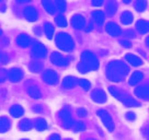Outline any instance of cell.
I'll return each instance as SVG.
<instances>
[{
	"label": "cell",
	"instance_id": "6da1fadb",
	"mask_svg": "<svg viewBox=\"0 0 149 140\" xmlns=\"http://www.w3.org/2000/svg\"><path fill=\"white\" fill-rule=\"evenodd\" d=\"M128 66L122 60H112L107 66V78L113 82H120L124 80L128 75Z\"/></svg>",
	"mask_w": 149,
	"mask_h": 140
},
{
	"label": "cell",
	"instance_id": "7a4b0ae2",
	"mask_svg": "<svg viewBox=\"0 0 149 140\" xmlns=\"http://www.w3.org/2000/svg\"><path fill=\"white\" fill-rule=\"evenodd\" d=\"M81 60L78 64L77 68L81 73H87L91 70H97L100 66L98 57L95 56L93 53L89 51H84L81 54Z\"/></svg>",
	"mask_w": 149,
	"mask_h": 140
},
{
	"label": "cell",
	"instance_id": "3957f363",
	"mask_svg": "<svg viewBox=\"0 0 149 140\" xmlns=\"http://www.w3.org/2000/svg\"><path fill=\"white\" fill-rule=\"evenodd\" d=\"M55 42H56V46L58 47L61 51H67V53L74 51V40H72V37L70 36L69 34H67V33H64V32L58 33V34L56 35Z\"/></svg>",
	"mask_w": 149,
	"mask_h": 140
},
{
	"label": "cell",
	"instance_id": "277c9868",
	"mask_svg": "<svg viewBox=\"0 0 149 140\" xmlns=\"http://www.w3.org/2000/svg\"><path fill=\"white\" fill-rule=\"evenodd\" d=\"M59 118H61V123H63V126L65 128H74V123L72 121V117H71V113L70 110L68 107H64L61 112L58 113Z\"/></svg>",
	"mask_w": 149,
	"mask_h": 140
},
{
	"label": "cell",
	"instance_id": "5b68a950",
	"mask_svg": "<svg viewBox=\"0 0 149 140\" xmlns=\"http://www.w3.org/2000/svg\"><path fill=\"white\" fill-rule=\"evenodd\" d=\"M97 114H98V116L100 117V119H101L102 123L104 124V126L107 128V130L109 131L114 130V123H113V119H112L111 115H110L105 110H99Z\"/></svg>",
	"mask_w": 149,
	"mask_h": 140
},
{
	"label": "cell",
	"instance_id": "8992f818",
	"mask_svg": "<svg viewBox=\"0 0 149 140\" xmlns=\"http://www.w3.org/2000/svg\"><path fill=\"white\" fill-rule=\"evenodd\" d=\"M47 54L46 47L42 43L35 42L32 46V56L35 58H44Z\"/></svg>",
	"mask_w": 149,
	"mask_h": 140
},
{
	"label": "cell",
	"instance_id": "52a82bcc",
	"mask_svg": "<svg viewBox=\"0 0 149 140\" xmlns=\"http://www.w3.org/2000/svg\"><path fill=\"white\" fill-rule=\"evenodd\" d=\"M51 61L54 65L58 66V67H65L69 64V58L64 57L63 55L58 54L57 51H54L51 55Z\"/></svg>",
	"mask_w": 149,
	"mask_h": 140
},
{
	"label": "cell",
	"instance_id": "ba28073f",
	"mask_svg": "<svg viewBox=\"0 0 149 140\" xmlns=\"http://www.w3.org/2000/svg\"><path fill=\"white\" fill-rule=\"evenodd\" d=\"M42 77L44 82L47 84H56L58 82V75H57V72L52 69L45 70L43 72Z\"/></svg>",
	"mask_w": 149,
	"mask_h": 140
},
{
	"label": "cell",
	"instance_id": "9c48e42d",
	"mask_svg": "<svg viewBox=\"0 0 149 140\" xmlns=\"http://www.w3.org/2000/svg\"><path fill=\"white\" fill-rule=\"evenodd\" d=\"M23 14L24 17H25V19L28 20V21H30V22H34L38 18L37 10L34 7H25L23 10Z\"/></svg>",
	"mask_w": 149,
	"mask_h": 140
},
{
	"label": "cell",
	"instance_id": "30bf717a",
	"mask_svg": "<svg viewBox=\"0 0 149 140\" xmlns=\"http://www.w3.org/2000/svg\"><path fill=\"white\" fill-rule=\"evenodd\" d=\"M8 79L11 81V82H19L20 80L22 79V77H23V72H22V70L19 69V68H12V69H10L8 71Z\"/></svg>",
	"mask_w": 149,
	"mask_h": 140
},
{
	"label": "cell",
	"instance_id": "8fae6325",
	"mask_svg": "<svg viewBox=\"0 0 149 140\" xmlns=\"http://www.w3.org/2000/svg\"><path fill=\"white\" fill-rule=\"evenodd\" d=\"M71 25L77 30H84L86 28V20L81 14H74L71 19Z\"/></svg>",
	"mask_w": 149,
	"mask_h": 140
},
{
	"label": "cell",
	"instance_id": "7c38bea8",
	"mask_svg": "<svg viewBox=\"0 0 149 140\" xmlns=\"http://www.w3.org/2000/svg\"><path fill=\"white\" fill-rule=\"evenodd\" d=\"M91 98L94 102L97 103H105L107 102V94L105 92L101 89H95L92 91V93H91Z\"/></svg>",
	"mask_w": 149,
	"mask_h": 140
},
{
	"label": "cell",
	"instance_id": "4fadbf2b",
	"mask_svg": "<svg viewBox=\"0 0 149 140\" xmlns=\"http://www.w3.org/2000/svg\"><path fill=\"white\" fill-rule=\"evenodd\" d=\"M105 30H107V32L109 33L111 36H120L122 34L121 28H120L116 23H114V22H109V23L105 25Z\"/></svg>",
	"mask_w": 149,
	"mask_h": 140
},
{
	"label": "cell",
	"instance_id": "5bb4252c",
	"mask_svg": "<svg viewBox=\"0 0 149 140\" xmlns=\"http://www.w3.org/2000/svg\"><path fill=\"white\" fill-rule=\"evenodd\" d=\"M135 94L137 95V98H144V100H149V84L136 88Z\"/></svg>",
	"mask_w": 149,
	"mask_h": 140
},
{
	"label": "cell",
	"instance_id": "9a60e30c",
	"mask_svg": "<svg viewBox=\"0 0 149 140\" xmlns=\"http://www.w3.org/2000/svg\"><path fill=\"white\" fill-rule=\"evenodd\" d=\"M109 92H110L115 98H117L118 101H121L122 103L124 102L125 98H127V95L125 94V92H123V91H121V90L115 88V87H110V88H109Z\"/></svg>",
	"mask_w": 149,
	"mask_h": 140
},
{
	"label": "cell",
	"instance_id": "2e32d148",
	"mask_svg": "<svg viewBox=\"0 0 149 140\" xmlns=\"http://www.w3.org/2000/svg\"><path fill=\"white\" fill-rule=\"evenodd\" d=\"M17 44H18L19 47L25 48V47H28L31 44V38L26 34H20L18 38H17Z\"/></svg>",
	"mask_w": 149,
	"mask_h": 140
},
{
	"label": "cell",
	"instance_id": "e0dca14e",
	"mask_svg": "<svg viewBox=\"0 0 149 140\" xmlns=\"http://www.w3.org/2000/svg\"><path fill=\"white\" fill-rule=\"evenodd\" d=\"M136 30L140 34H146L149 32V22L145 20H138L136 22Z\"/></svg>",
	"mask_w": 149,
	"mask_h": 140
},
{
	"label": "cell",
	"instance_id": "ac0fdd59",
	"mask_svg": "<svg viewBox=\"0 0 149 140\" xmlns=\"http://www.w3.org/2000/svg\"><path fill=\"white\" fill-rule=\"evenodd\" d=\"M9 112L12 117H14V118H19V117H21L24 114V110L21 105L15 104V105H12V106L10 107Z\"/></svg>",
	"mask_w": 149,
	"mask_h": 140
},
{
	"label": "cell",
	"instance_id": "d6986e66",
	"mask_svg": "<svg viewBox=\"0 0 149 140\" xmlns=\"http://www.w3.org/2000/svg\"><path fill=\"white\" fill-rule=\"evenodd\" d=\"M125 59L130 62V65H133V66H141L143 65V59L139 58L138 56L134 55V54H127V55L125 56Z\"/></svg>",
	"mask_w": 149,
	"mask_h": 140
},
{
	"label": "cell",
	"instance_id": "ffe728a7",
	"mask_svg": "<svg viewBox=\"0 0 149 140\" xmlns=\"http://www.w3.org/2000/svg\"><path fill=\"white\" fill-rule=\"evenodd\" d=\"M144 78V75L140 72V71H135L133 75L130 77V80H128V83L130 85H136L137 83H139L140 81Z\"/></svg>",
	"mask_w": 149,
	"mask_h": 140
},
{
	"label": "cell",
	"instance_id": "44dd1931",
	"mask_svg": "<svg viewBox=\"0 0 149 140\" xmlns=\"http://www.w3.org/2000/svg\"><path fill=\"white\" fill-rule=\"evenodd\" d=\"M133 20H134V15H133L132 12H130V11H124V12L122 13L121 22L124 24V25H130V24H132Z\"/></svg>",
	"mask_w": 149,
	"mask_h": 140
},
{
	"label": "cell",
	"instance_id": "7402d4cb",
	"mask_svg": "<svg viewBox=\"0 0 149 140\" xmlns=\"http://www.w3.org/2000/svg\"><path fill=\"white\" fill-rule=\"evenodd\" d=\"M28 94L33 98H42V93L40 89L37 88L36 85H30L28 88Z\"/></svg>",
	"mask_w": 149,
	"mask_h": 140
},
{
	"label": "cell",
	"instance_id": "603a6c76",
	"mask_svg": "<svg viewBox=\"0 0 149 140\" xmlns=\"http://www.w3.org/2000/svg\"><path fill=\"white\" fill-rule=\"evenodd\" d=\"M10 127H11V123H10L9 118L5 116L1 117L0 118V130H1V132L2 134L7 132L10 129Z\"/></svg>",
	"mask_w": 149,
	"mask_h": 140
},
{
	"label": "cell",
	"instance_id": "cb8c5ba5",
	"mask_svg": "<svg viewBox=\"0 0 149 140\" xmlns=\"http://www.w3.org/2000/svg\"><path fill=\"white\" fill-rule=\"evenodd\" d=\"M77 83V79L74 77H66L63 80V88L65 89H72Z\"/></svg>",
	"mask_w": 149,
	"mask_h": 140
},
{
	"label": "cell",
	"instance_id": "d4e9b609",
	"mask_svg": "<svg viewBox=\"0 0 149 140\" xmlns=\"http://www.w3.org/2000/svg\"><path fill=\"white\" fill-rule=\"evenodd\" d=\"M32 127H33L32 121H30L29 118H23L22 121L19 123V128L23 131L30 130V129H32Z\"/></svg>",
	"mask_w": 149,
	"mask_h": 140
},
{
	"label": "cell",
	"instance_id": "484cf974",
	"mask_svg": "<svg viewBox=\"0 0 149 140\" xmlns=\"http://www.w3.org/2000/svg\"><path fill=\"white\" fill-rule=\"evenodd\" d=\"M92 18L94 20V22L99 25H101V24L104 22V19H105V15L103 13L102 11H100V10H97V11H94L92 13Z\"/></svg>",
	"mask_w": 149,
	"mask_h": 140
},
{
	"label": "cell",
	"instance_id": "4316f807",
	"mask_svg": "<svg viewBox=\"0 0 149 140\" xmlns=\"http://www.w3.org/2000/svg\"><path fill=\"white\" fill-rule=\"evenodd\" d=\"M44 32L46 34L47 38H53L54 36V33H55V28L53 26V24L49 23V22H46V23L44 24Z\"/></svg>",
	"mask_w": 149,
	"mask_h": 140
},
{
	"label": "cell",
	"instance_id": "83f0119b",
	"mask_svg": "<svg viewBox=\"0 0 149 140\" xmlns=\"http://www.w3.org/2000/svg\"><path fill=\"white\" fill-rule=\"evenodd\" d=\"M29 69L31 70L32 72H41L43 70V64L41 61H32L30 65H29Z\"/></svg>",
	"mask_w": 149,
	"mask_h": 140
},
{
	"label": "cell",
	"instance_id": "f1b7e54d",
	"mask_svg": "<svg viewBox=\"0 0 149 140\" xmlns=\"http://www.w3.org/2000/svg\"><path fill=\"white\" fill-rule=\"evenodd\" d=\"M123 104L125 106H127V107H138V106H140V103L137 102L136 100H134L130 95H127V98H125V101L123 102Z\"/></svg>",
	"mask_w": 149,
	"mask_h": 140
},
{
	"label": "cell",
	"instance_id": "f546056e",
	"mask_svg": "<svg viewBox=\"0 0 149 140\" xmlns=\"http://www.w3.org/2000/svg\"><path fill=\"white\" fill-rule=\"evenodd\" d=\"M34 125H35V128L38 131H43L45 130V129H47V121L44 118H37Z\"/></svg>",
	"mask_w": 149,
	"mask_h": 140
},
{
	"label": "cell",
	"instance_id": "4dcf8cb0",
	"mask_svg": "<svg viewBox=\"0 0 149 140\" xmlns=\"http://www.w3.org/2000/svg\"><path fill=\"white\" fill-rule=\"evenodd\" d=\"M105 10H107V13L109 15H113L117 10V3L115 1H110L105 7Z\"/></svg>",
	"mask_w": 149,
	"mask_h": 140
},
{
	"label": "cell",
	"instance_id": "1f68e13d",
	"mask_svg": "<svg viewBox=\"0 0 149 140\" xmlns=\"http://www.w3.org/2000/svg\"><path fill=\"white\" fill-rule=\"evenodd\" d=\"M43 7H44V9L46 10L47 12L49 14H54L55 13V6H54V3L52 2V1H43L42 2Z\"/></svg>",
	"mask_w": 149,
	"mask_h": 140
},
{
	"label": "cell",
	"instance_id": "d6a6232c",
	"mask_svg": "<svg viewBox=\"0 0 149 140\" xmlns=\"http://www.w3.org/2000/svg\"><path fill=\"white\" fill-rule=\"evenodd\" d=\"M55 22H56V24H57L58 26H61V28H66L67 24H68L66 18L63 17V15H57L55 18Z\"/></svg>",
	"mask_w": 149,
	"mask_h": 140
},
{
	"label": "cell",
	"instance_id": "836d02e7",
	"mask_svg": "<svg viewBox=\"0 0 149 140\" xmlns=\"http://www.w3.org/2000/svg\"><path fill=\"white\" fill-rule=\"evenodd\" d=\"M78 84H79L80 87H81L84 90H86V91H88V90L91 88V84H90V82H89L88 80H86V79H79V80H78Z\"/></svg>",
	"mask_w": 149,
	"mask_h": 140
},
{
	"label": "cell",
	"instance_id": "e575fe53",
	"mask_svg": "<svg viewBox=\"0 0 149 140\" xmlns=\"http://www.w3.org/2000/svg\"><path fill=\"white\" fill-rule=\"evenodd\" d=\"M135 8L138 12H143L147 8V2L146 1H137L135 3Z\"/></svg>",
	"mask_w": 149,
	"mask_h": 140
},
{
	"label": "cell",
	"instance_id": "d590c367",
	"mask_svg": "<svg viewBox=\"0 0 149 140\" xmlns=\"http://www.w3.org/2000/svg\"><path fill=\"white\" fill-rule=\"evenodd\" d=\"M56 8H57V10H58V11L64 12V11L66 10V8H67V3H66L65 1H61V0H59V1H56Z\"/></svg>",
	"mask_w": 149,
	"mask_h": 140
},
{
	"label": "cell",
	"instance_id": "8d00e7d4",
	"mask_svg": "<svg viewBox=\"0 0 149 140\" xmlns=\"http://www.w3.org/2000/svg\"><path fill=\"white\" fill-rule=\"evenodd\" d=\"M84 128H86V126H84V123H81V121L74 123V130H84Z\"/></svg>",
	"mask_w": 149,
	"mask_h": 140
},
{
	"label": "cell",
	"instance_id": "74e56055",
	"mask_svg": "<svg viewBox=\"0 0 149 140\" xmlns=\"http://www.w3.org/2000/svg\"><path fill=\"white\" fill-rule=\"evenodd\" d=\"M125 117H126V119H127V121H135L136 115H135V113L130 112V113H127V114H126Z\"/></svg>",
	"mask_w": 149,
	"mask_h": 140
},
{
	"label": "cell",
	"instance_id": "f35d334b",
	"mask_svg": "<svg viewBox=\"0 0 149 140\" xmlns=\"http://www.w3.org/2000/svg\"><path fill=\"white\" fill-rule=\"evenodd\" d=\"M77 114H78L80 117H86L87 116V111H86L84 108H78V110H77Z\"/></svg>",
	"mask_w": 149,
	"mask_h": 140
},
{
	"label": "cell",
	"instance_id": "ab89813d",
	"mask_svg": "<svg viewBox=\"0 0 149 140\" xmlns=\"http://www.w3.org/2000/svg\"><path fill=\"white\" fill-rule=\"evenodd\" d=\"M121 44L124 47H127V48L132 47V43H130V41H127V40H122V41H121Z\"/></svg>",
	"mask_w": 149,
	"mask_h": 140
},
{
	"label": "cell",
	"instance_id": "60d3db41",
	"mask_svg": "<svg viewBox=\"0 0 149 140\" xmlns=\"http://www.w3.org/2000/svg\"><path fill=\"white\" fill-rule=\"evenodd\" d=\"M125 35L127 36V37H135V32L132 31V30H128V31H126L125 32Z\"/></svg>",
	"mask_w": 149,
	"mask_h": 140
},
{
	"label": "cell",
	"instance_id": "b9f144b4",
	"mask_svg": "<svg viewBox=\"0 0 149 140\" xmlns=\"http://www.w3.org/2000/svg\"><path fill=\"white\" fill-rule=\"evenodd\" d=\"M103 1L102 0H94V1H92L91 2V5L93 6V7H99V6H102Z\"/></svg>",
	"mask_w": 149,
	"mask_h": 140
},
{
	"label": "cell",
	"instance_id": "7bdbcfd3",
	"mask_svg": "<svg viewBox=\"0 0 149 140\" xmlns=\"http://www.w3.org/2000/svg\"><path fill=\"white\" fill-rule=\"evenodd\" d=\"M8 59H9L8 56L6 55L5 53H2V54H1V62H2V64H6V62H8Z\"/></svg>",
	"mask_w": 149,
	"mask_h": 140
},
{
	"label": "cell",
	"instance_id": "ee69618b",
	"mask_svg": "<svg viewBox=\"0 0 149 140\" xmlns=\"http://www.w3.org/2000/svg\"><path fill=\"white\" fill-rule=\"evenodd\" d=\"M33 111L37 113H41V112H43V107L41 105H35V106H33Z\"/></svg>",
	"mask_w": 149,
	"mask_h": 140
},
{
	"label": "cell",
	"instance_id": "f6af8a7d",
	"mask_svg": "<svg viewBox=\"0 0 149 140\" xmlns=\"http://www.w3.org/2000/svg\"><path fill=\"white\" fill-rule=\"evenodd\" d=\"M49 140H61V137L57 135V134H54L49 137Z\"/></svg>",
	"mask_w": 149,
	"mask_h": 140
},
{
	"label": "cell",
	"instance_id": "bcb514c9",
	"mask_svg": "<svg viewBox=\"0 0 149 140\" xmlns=\"http://www.w3.org/2000/svg\"><path fill=\"white\" fill-rule=\"evenodd\" d=\"M146 45H147V47H149V36L146 38Z\"/></svg>",
	"mask_w": 149,
	"mask_h": 140
},
{
	"label": "cell",
	"instance_id": "7dc6e473",
	"mask_svg": "<svg viewBox=\"0 0 149 140\" xmlns=\"http://www.w3.org/2000/svg\"><path fill=\"white\" fill-rule=\"evenodd\" d=\"M146 136H147V138L149 139V127L147 128V130H146Z\"/></svg>",
	"mask_w": 149,
	"mask_h": 140
},
{
	"label": "cell",
	"instance_id": "c3c4849f",
	"mask_svg": "<svg viewBox=\"0 0 149 140\" xmlns=\"http://www.w3.org/2000/svg\"><path fill=\"white\" fill-rule=\"evenodd\" d=\"M91 28H92V25H91V24H89V26H88V28H87V31H90Z\"/></svg>",
	"mask_w": 149,
	"mask_h": 140
},
{
	"label": "cell",
	"instance_id": "681fc988",
	"mask_svg": "<svg viewBox=\"0 0 149 140\" xmlns=\"http://www.w3.org/2000/svg\"><path fill=\"white\" fill-rule=\"evenodd\" d=\"M123 2H124V3H130V0H123Z\"/></svg>",
	"mask_w": 149,
	"mask_h": 140
},
{
	"label": "cell",
	"instance_id": "f907efd6",
	"mask_svg": "<svg viewBox=\"0 0 149 140\" xmlns=\"http://www.w3.org/2000/svg\"><path fill=\"white\" fill-rule=\"evenodd\" d=\"M22 140H29V139H22Z\"/></svg>",
	"mask_w": 149,
	"mask_h": 140
},
{
	"label": "cell",
	"instance_id": "816d5d0a",
	"mask_svg": "<svg viewBox=\"0 0 149 140\" xmlns=\"http://www.w3.org/2000/svg\"><path fill=\"white\" fill-rule=\"evenodd\" d=\"M88 140H93V139H88Z\"/></svg>",
	"mask_w": 149,
	"mask_h": 140
},
{
	"label": "cell",
	"instance_id": "f5cc1de1",
	"mask_svg": "<svg viewBox=\"0 0 149 140\" xmlns=\"http://www.w3.org/2000/svg\"><path fill=\"white\" fill-rule=\"evenodd\" d=\"M67 140H71V139H67Z\"/></svg>",
	"mask_w": 149,
	"mask_h": 140
}]
</instances>
